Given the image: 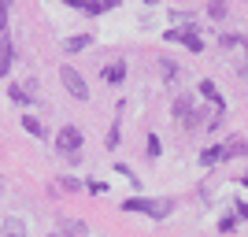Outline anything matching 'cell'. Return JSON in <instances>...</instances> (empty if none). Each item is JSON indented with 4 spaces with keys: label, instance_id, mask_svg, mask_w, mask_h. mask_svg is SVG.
Returning <instances> with one entry per match:
<instances>
[{
    "label": "cell",
    "instance_id": "obj_1",
    "mask_svg": "<svg viewBox=\"0 0 248 237\" xmlns=\"http://www.w3.org/2000/svg\"><path fill=\"white\" fill-rule=\"evenodd\" d=\"M126 215H148V219H167L174 211V200L170 196H130L119 204Z\"/></svg>",
    "mask_w": 248,
    "mask_h": 237
},
{
    "label": "cell",
    "instance_id": "obj_2",
    "mask_svg": "<svg viewBox=\"0 0 248 237\" xmlns=\"http://www.w3.org/2000/svg\"><path fill=\"white\" fill-rule=\"evenodd\" d=\"M56 148H60L71 163L82 159V130L78 126H60V134H56Z\"/></svg>",
    "mask_w": 248,
    "mask_h": 237
},
{
    "label": "cell",
    "instance_id": "obj_3",
    "mask_svg": "<svg viewBox=\"0 0 248 237\" xmlns=\"http://www.w3.org/2000/svg\"><path fill=\"white\" fill-rule=\"evenodd\" d=\"M60 82L67 85V93H71L74 100H89V82H85L82 74L74 71L71 63H63V67H60Z\"/></svg>",
    "mask_w": 248,
    "mask_h": 237
},
{
    "label": "cell",
    "instance_id": "obj_4",
    "mask_svg": "<svg viewBox=\"0 0 248 237\" xmlns=\"http://www.w3.org/2000/svg\"><path fill=\"white\" fill-rule=\"evenodd\" d=\"M170 111H174V123H182L186 130H197V126H204V123H200V111H193V100H189V96H178Z\"/></svg>",
    "mask_w": 248,
    "mask_h": 237
},
{
    "label": "cell",
    "instance_id": "obj_5",
    "mask_svg": "<svg viewBox=\"0 0 248 237\" xmlns=\"http://www.w3.org/2000/svg\"><path fill=\"white\" fill-rule=\"evenodd\" d=\"M163 37H167V41H178V45H186L189 52H200V48H204L200 33H197V30H189V26H182V30H167Z\"/></svg>",
    "mask_w": 248,
    "mask_h": 237
},
{
    "label": "cell",
    "instance_id": "obj_6",
    "mask_svg": "<svg viewBox=\"0 0 248 237\" xmlns=\"http://www.w3.org/2000/svg\"><path fill=\"white\" fill-rule=\"evenodd\" d=\"M197 89H200V96H204V100H211V108H215V111H226V100H222V93H218V85L211 82V78H204Z\"/></svg>",
    "mask_w": 248,
    "mask_h": 237
},
{
    "label": "cell",
    "instance_id": "obj_7",
    "mask_svg": "<svg viewBox=\"0 0 248 237\" xmlns=\"http://www.w3.org/2000/svg\"><path fill=\"white\" fill-rule=\"evenodd\" d=\"M11 60H15L11 37H8V33H0V78H8V71H11Z\"/></svg>",
    "mask_w": 248,
    "mask_h": 237
},
{
    "label": "cell",
    "instance_id": "obj_8",
    "mask_svg": "<svg viewBox=\"0 0 248 237\" xmlns=\"http://www.w3.org/2000/svg\"><path fill=\"white\" fill-rule=\"evenodd\" d=\"M104 82H111V85H123L126 82V63L123 60H111V63H108V67H104Z\"/></svg>",
    "mask_w": 248,
    "mask_h": 237
},
{
    "label": "cell",
    "instance_id": "obj_9",
    "mask_svg": "<svg viewBox=\"0 0 248 237\" xmlns=\"http://www.w3.org/2000/svg\"><path fill=\"white\" fill-rule=\"evenodd\" d=\"M89 45H93V33H78V37H67V41H63V52H82V48H89Z\"/></svg>",
    "mask_w": 248,
    "mask_h": 237
},
{
    "label": "cell",
    "instance_id": "obj_10",
    "mask_svg": "<svg viewBox=\"0 0 248 237\" xmlns=\"http://www.w3.org/2000/svg\"><path fill=\"white\" fill-rule=\"evenodd\" d=\"M222 159H226L222 144H211V148H204V152H200V163H204V167H215V163H222Z\"/></svg>",
    "mask_w": 248,
    "mask_h": 237
},
{
    "label": "cell",
    "instance_id": "obj_11",
    "mask_svg": "<svg viewBox=\"0 0 248 237\" xmlns=\"http://www.w3.org/2000/svg\"><path fill=\"white\" fill-rule=\"evenodd\" d=\"M22 130H26L30 137H45V134H48V130L41 126V119H33V115H26V119H22Z\"/></svg>",
    "mask_w": 248,
    "mask_h": 237
},
{
    "label": "cell",
    "instance_id": "obj_12",
    "mask_svg": "<svg viewBox=\"0 0 248 237\" xmlns=\"http://www.w3.org/2000/svg\"><path fill=\"white\" fill-rule=\"evenodd\" d=\"M60 234H85V222H74V219H60Z\"/></svg>",
    "mask_w": 248,
    "mask_h": 237
},
{
    "label": "cell",
    "instance_id": "obj_13",
    "mask_svg": "<svg viewBox=\"0 0 248 237\" xmlns=\"http://www.w3.org/2000/svg\"><path fill=\"white\" fill-rule=\"evenodd\" d=\"M207 15L211 19H226V0H207Z\"/></svg>",
    "mask_w": 248,
    "mask_h": 237
},
{
    "label": "cell",
    "instance_id": "obj_14",
    "mask_svg": "<svg viewBox=\"0 0 248 237\" xmlns=\"http://www.w3.org/2000/svg\"><path fill=\"white\" fill-rule=\"evenodd\" d=\"M0 33H8V0H0Z\"/></svg>",
    "mask_w": 248,
    "mask_h": 237
},
{
    "label": "cell",
    "instance_id": "obj_15",
    "mask_svg": "<svg viewBox=\"0 0 248 237\" xmlns=\"http://www.w3.org/2000/svg\"><path fill=\"white\" fill-rule=\"evenodd\" d=\"M159 152H163V148H159V137H155V134H148V156L155 159Z\"/></svg>",
    "mask_w": 248,
    "mask_h": 237
},
{
    "label": "cell",
    "instance_id": "obj_16",
    "mask_svg": "<svg viewBox=\"0 0 248 237\" xmlns=\"http://www.w3.org/2000/svg\"><path fill=\"white\" fill-rule=\"evenodd\" d=\"M115 171H119V174H123V178H130L134 186H137V182H141V178H134V171H130V167H126V163H115Z\"/></svg>",
    "mask_w": 248,
    "mask_h": 237
},
{
    "label": "cell",
    "instance_id": "obj_17",
    "mask_svg": "<svg viewBox=\"0 0 248 237\" xmlns=\"http://www.w3.org/2000/svg\"><path fill=\"white\" fill-rule=\"evenodd\" d=\"M233 226H237V215H226V219H222V222H218V230H222V234H230V230H233Z\"/></svg>",
    "mask_w": 248,
    "mask_h": 237
},
{
    "label": "cell",
    "instance_id": "obj_18",
    "mask_svg": "<svg viewBox=\"0 0 248 237\" xmlns=\"http://www.w3.org/2000/svg\"><path fill=\"white\" fill-rule=\"evenodd\" d=\"M60 189H63V193H74V189H82V186H78L74 178H60Z\"/></svg>",
    "mask_w": 248,
    "mask_h": 237
},
{
    "label": "cell",
    "instance_id": "obj_19",
    "mask_svg": "<svg viewBox=\"0 0 248 237\" xmlns=\"http://www.w3.org/2000/svg\"><path fill=\"white\" fill-rule=\"evenodd\" d=\"M19 230H22L19 219H8V222H4V234H19Z\"/></svg>",
    "mask_w": 248,
    "mask_h": 237
},
{
    "label": "cell",
    "instance_id": "obj_20",
    "mask_svg": "<svg viewBox=\"0 0 248 237\" xmlns=\"http://www.w3.org/2000/svg\"><path fill=\"white\" fill-rule=\"evenodd\" d=\"M163 74H167V78H170V82H174V78H178V67H174V63H170V60H163Z\"/></svg>",
    "mask_w": 248,
    "mask_h": 237
},
{
    "label": "cell",
    "instance_id": "obj_21",
    "mask_svg": "<svg viewBox=\"0 0 248 237\" xmlns=\"http://www.w3.org/2000/svg\"><path fill=\"white\" fill-rule=\"evenodd\" d=\"M115 144H119V123L108 130V148H115Z\"/></svg>",
    "mask_w": 248,
    "mask_h": 237
},
{
    "label": "cell",
    "instance_id": "obj_22",
    "mask_svg": "<svg viewBox=\"0 0 248 237\" xmlns=\"http://www.w3.org/2000/svg\"><path fill=\"white\" fill-rule=\"evenodd\" d=\"M111 8H119V0H96V11H111Z\"/></svg>",
    "mask_w": 248,
    "mask_h": 237
},
{
    "label": "cell",
    "instance_id": "obj_23",
    "mask_svg": "<svg viewBox=\"0 0 248 237\" xmlns=\"http://www.w3.org/2000/svg\"><path fill=\"white\" fill-rule=\"evenodd\" d=\"M237 219H248V204H237Z\"/></svg>",
    "mask_w": 248,
    "mask_h": 237
},
{
    "label": "cell",
    "instance_id": "obj_24",
    "mask_svg": "<svg viewBox=\"0 0 248 237\" xmlns=\"http://www.w3.org/2000/svg\"><path fill=\"white\" fill-rule=\"evenodd\" d=\"M8 237H26V230H19V234H8Z\"/></svg>",
    "mask_w": 248,
    "mask_h": 237
},
{
    "label": "cell",
    "instance_id": "obj_25",
    "mask_svg": "<svg viewBox=\"0 0 248 237\" xmlns=\"http://www.w3.org/2000/svg\"><path fill=\"white\" fill-rule=\"evenodd\" d=\"M48 237H63V234H48Z\"/></svg>",
    "mask_w": 248,
    "mask_h": 237
},
{
    "label": "cell",
    "instance_id": "obj_26",
    "mask_svg": "<svg viewBox=\"0 0 248 237\" xmlns=\"http://www.w3.org/2000/svg\"><path fill=\"white\" fill-rule=\"evenodd\" d=\"M145 4H155V0H145Z\"/></svg>",
    "mask_w": 248,
    "mask_h": 237
}]
</instances>
